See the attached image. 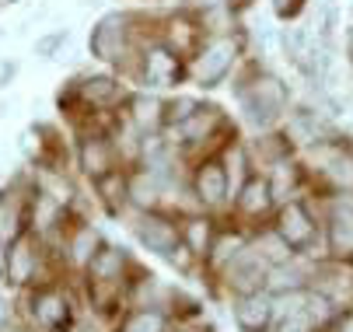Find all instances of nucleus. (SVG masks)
<instances>
[{
	"instance_id": "1",
	"label": "nucleus",
	"mask_w": 353,
	"mask_h": 332,
	"mask_svg": "<svg viewBox=\"0 0 353 332\" xmlns=\"http://www.w3.org/2000/svg\"><path fill=\"white\" fill-rule=\"evenodd\" d=\"M241 56V39L234 32L228 35H207L203 45L196 50V56L185 63V77L199 87H217L238 63Z\"/></svg>"
},
{
	"instance_id": "2",
	"label": "nucleus",
	"mask_w": 353,
	"mask_h": 332,
	"mask_svg": "<svg viewBox=\"0 0 353 332\" xmlns=\"http://www.w3.org/2000/svg\"><path fill=\"white\" fill-rule=\"evenodd\" d=\"M238 105L245 123H252L256 129H270L287 109V87L273 74H263L248 84H238Z\"/></svg>"
},
{
	"instance_id": "3",
	"label": "nucleus",
	"mask_w": 353,
	"mask_h": 332,
	"mask_svg": "<svg viewBox=\"0 0 353 332\" xmlns=\"http://www.w3.org/2000/svg\"><path fill=\"white\" fill-rule=\"evenodd\" d=\"M133 77L143 81L150 91H172V87H179L182 77H185V60L175 56L168 45H161V42L154 39V42L143 45V53H140V60H137V67H133Z\"/></svg>"
},
{
	"instance_id": "4",
	"label": "nucleus",
	"mask_w": 353,
	"mask_h": 332,
	"mask_svg": "<svg viewBox=\"0 0 353 332\" xmlns=\"http://www.w3.org/2000/svg\"><path fill=\"white\" fill-rule=\"evenodd\" d=\"M203 39H207V32H203V25H199V18L192 11H175V14L158 21V42L168 45V50L175 56H182L185 63L196 56V50L203 45Z\"/></svg>"
},
{
	"instance_id": "5",
	"label": "nucleus",
	"mask_w": 353,
	"mask_h": 332,
	"mask_svg": "<svg viewBox=\"0 0 353 332\" xmlns=\"http://www.w3.org/2000/svg\"><path fill=\"white\" fill-rule=\"evenodd\" d=\"M88 273H91V287L102 291L98 301L109 304L123 294V283H126V256L119 249H98L88 262Z\"/></svg>"
},
{
	"instance_id": "6",
	"label": "nucleus",
	"mask_w": 353,
	"mask_h": 332,
	"mask_svg": "<svg viewBox=\"0 0 353 332\" xmlns=\"http://www.w3.org/2000/svg\"><path fill=\"white\" fill-rule=\"evenodd\" d=\"M137 238L143 242V249L172 259L175 249L182 245V231H179L175 220H168V217H161V214H143L140 224H137Z\"/></svg>"
},
{
	"instance_id": "7",
	"label": "nucleus",
	"mask_w": 353,
	"mask_h": 332,
	"mask_svg": "<svg viewBox=\"0 0 353 332\" xmlns=\"http://www.w3.org/2000/svg\"><path fill=\"white\" fill-rule=\"evenodd\" d=\"M126 123L140 133H158L165 126V98L150 87L126 94Z\"/></svg>"
},
{
	"instance_id": "8",
	"label": "nucleus",
	"mask_w": 353,
	"mask_h": 332,
	"mask_svg": "<svg viewBox=\"0 0 353 332\" xmlns=\"http://www.w3.org/2000/svg\"><path fill=\"white\" fill-rule=\"evenodd\" d=\"M224 276H228V287L238 291V294H256L263 283H266V259L259 252H248L241 249L228 266H224Z\"/></svg>"
},
{
	"instance_id": "9",
	"label": "nucleus",
	"mask_w": 353,
	"mask_h": 332,
	"mask_svg": "<svg viewBox=\"0 0 353 332\" xmlns=\"http://www.w3.org/2000/svg\"><path fill=\"white\" fill-rule=\"evenodd\" d=\"M32 318L46 332H63L70 325V301L57 287H42L32 298Z\"/></svg>"
},
{
	"instance_id": "10",
	"label": "nucleus",
	"mask_w": 353,
	"mask_h": 332,
	"mask_svg": "<svg viewBox=\"0 0 353 332\" xmlns=\"http://www.w3.org/2000/svg\"><path fill=\"white\" fill-rule=\"evenodd\" d=\"M192 193L199 196V207H221L231 189H228V172L221 161H199L192 175Z\"/></svg>"
},
{
	"instance_id": "11",
	"label": "nucleus",
	"mask_w": 353,
	"mask_h": 332,
	"mask_svg": "<svg viewBox=\"0 0 353 332\" xmlns=\"http://www.w3.org/2000/svg\"><path fill=\"white\" fill-rule=\"evenodd\" d=\"M175 129H179V136H182L179 144L196 147V144H203V140H214L217 129H224V112H221L217 105H203V102H199V109H196L185 123H179Z\"/></svg>"
},
{
	"instance_id": "12",
	"label": "nucleus",
	"mask_w": 353,
	"mask_h": 332,
	"mask_svg": "<svg viewBox=\"0 0 353 332\" xmlns=\"http://www.w3.org/2000/svg\"><path fill=\"white\" fill-rule=\"evenodd\" d=\"M77 161H81L84 175L102 178V175L116 172V147L109 144V136H102V133H88V136L81 140Z\"/></svg>"
},
{
	"instance_id": "13",
	"label": "nucleus",
	"mask_w": 353,
	"mask_h": 332,
	"mask_svg": "<svg viewBox=\"0 0 353 332\" xmlns=\"http://www.w3.org/2000/svg\"><path fill=\"white\" fill-rule=\"evenodd\" d=\"M77 98H81L88 109H109V105H119V102L126 98V87H123L116 77H109V74H102V77H84V81L77 84Z\"/></svg>"
},
{
	"instance_id": "14",
	"label": "nucleus",
	"mask_w": 353,
	"mask_h": 332,
	"mask_svg": "<svg viewBox=\"0 0 353 332\" xmlns=\"http://www.w3.org/2000/svg\"><path fill=\"white\" fill-rule=\"evenodd\" d=\"M276 234L290 245V249H301L315 238V224L308 217V210L301 203H287L283 214H280V224H276Z\"/></svg>"
},
{
	"instance_id": "15",
	"label": "nucleus",
	"mask_w": 353,
	"mask_h": 332,
	"mask_svg": "<svg viewBox=\"0 0 353 332\" xmlns=\"http://www.w3.org/2000/svg\"><path fill=\"white\" fill-rule=\"evenodd\" d=\"M39 273V252H35V245H32V238H25V234H18V238L11 242V249H8V269H4V276H8V283H28L32 276Z\"/></svg>"
},
{
	"instance_id": "16",
	"label": "nucleus",
	"mask_w": 353,
	"mask_h": 332,
	"mask_svg": "<svg viewBox=\"0 0 353 332\" xmlns=\"http://www.w3.org/2000/svg\"><path fill=\"white\" fill-rule=\"evenodd\" d=\"M273 318V304L263 294H241L234 304V322L241 332H263Z\"/></svg>"
},
{
	"instance_id": "17",
	"label": "nucleus",
	"mask_w": 353,
	"mask_h": 332,
	"mask_svg": "<svg viewBox=\"0 0 353 332\" xmlns=\"http://www.w3.org/2000/svg\"><path fill=\"white\" fill-rule=\"evenodd\" d=\"M270 203H273L270 178H248V182L238 189V196H234V207H238V214H245V217H259V214H266Z\"/></svg>"
},
{
	"instance_id": "18",
	"label": "nucleus",
	"mask_w": 353,
	"mask_h": 332,
	"mask_svg": "<svg viewBox=\"0 0 353 332\" xmlns=\"http://www.w3.org/2000/svg\"><path fill=\"white\" fill-rule=\"evenodd\" d=\"M179 231H182V245L192 252V259H207L214 245V224L207 217H189Z\"/></svg>"
},
{
	"instance_id": "19",
	"label": "nucleus",
	"mask_w": 353,
	"mask_h": 332,
	"mask_svg": "<svg viewBox=\"0 0 353 332\" xmlns=\"http://www.w3.org/2000/svg\"><path fill=\"white\" fill-rule=\"evenodd\" d=\"M329 238L336 252H353V203H339L329 224Z\"/></svg>"
},
{
	"instance_id": "20",
	"label": "nucleus",
	"mask_w": 353,
	"mask_h": 332,
	"mask_svg": "<svg viewBox=\"0 0 353 332\" xmlns=\"http://www.w3.org/2000/svg\"><path fill=\"white\" fill-rule=\"evenodd\" d=\"M280 45H283L287 60H290V63L297 67L301 60L308 56V50H312V35H308V28L294 25V28H283V35H280Z\"/></svg>"
},
{
	"instance_id": "21",
	"label": "nucleus",
	"mask_w": 353,
	"mask_h": 332,
	"mask_svg": "<svg viewBox=\"0 0 353 332\" xmlns=\"http://www.w3.org/2000/svg\"><path fill=\"white\" fill-rule=\"evenodd\" d=\"M94 249H98V234H94V227H84V224L70 234V242H67V252H70L74 262H91Z\"/></svg>"
},
{
	"instance_id": "22",
	"label": "nucleus",
	"mask_w": 353,
	"mask_h": 332,
	"mask_svg": "<svg viewBox=\"0 0 353 332\" xmlns=\"http://www.w3.org/2000/svg\"><path fill=\"white\" fill-rule=\"evenodd\" d=\"M123 332H165V315L161 311H150V308H140L126 318Z\"/></svg>"
},
{
	"instance_id": "23",
	"label": "nucleus",
	"mask_w": 353,
	"mask_h": 332,
	"mask_svg": "<svg viewBox=\"0 0 353 332\" xmlns=\"http://www.w3.org/2000/svg\"><path fill=\"white\" fill-rule=\"evenodd\" d=\"M18 231H21V214H18V207L11 203V196H0V242L18 238Z\"/></svg>"
},
{
	"instance_id": "24",
	"label": "nucleus",
	"mask_w": 353,
	"mask_h": 332,
	"mask_svg": "<svg viewBox=\"0 0 353 332\" xmlns=\"http://www.w3.org/2000/svg\"><path fill=\"white\" fill-rule=\"evenodd\" d=\"M270 189H273V200H287V193L294 189V165H290V161H276V165H273Z\"/></svg>"
},
{
	"instance_id": "25",
	"label": "nucleus",
	"mask_w": 353,
	"mask_h": 332,
	"mask_svg": "<svg viewBox=\"0 0 353 332\" xmlns=\"http://www.w3.org/2000/svg\"><path fill=\"white\" fill-rule=\"evenodd\" d=\"M63 42H67V28H57L53 35H42V39L35 42V53H39L42 60H57Z\"/></svg>"
},
{
	"instance_id": "26",
	"label": "nucleus",
	"mask_w": 353,
	"mask_h": 332,
	"mask_svg": "<svg viewBox=\"0 0 353 332\" xmlns=\"http://www.w3.org/2000/svg\"><path fill=\"white\" fill-rule=\"evenodd\" d=\"M259 249H266V252H259L266 262L273 259V262H283L287 256H290V245L280 238V234H270V238H266V245H259Z\"/></svg>"
},
{
	"instance_id": "27",
	"label": "nucleus",
	"mask_w": 353,
	"mask_h": 332,
	"mask_svg": "<svg viewBox=\"0 0 353 332\" xmlns=\"http://www.w3.org/2000/svg\"><path fill=\"white\" fill-rule=\"evenodd\" d=\"M301 8H305V0H273V11H276L280 18H294Z\"/></svg>"
},
{
	"instance_id": "28",
	"label": "nucleus",
	"mask_w": 353,
	"mask_h": 332,
	"mask_svg": "<svg viewBox=\"0 0 353 332\" xmlns=\"http://www.w3.org/2000/svg\"><path fill=\"white\" fill-rule=\"evenodd\" d=\"M14 74H18V67L14 63H4V70H0V87H8L14 81Z\"/></svg>"
},
{
	"instance_id": "29",
	"label": "nucleus",
	"mask_w": 353,
	"mask_h": 332,
	"mask_svg": "<svg viewBox=\"0 0 353 332\" xmlns=\"http://www.w3.org/2000/svg\"><path fill=\"white\" fill-rule=\"evenodd\" d=\"M8 318H11V304H8V301H0V329L8 325Z\"/></svg>"
},
{
	"instance_id": "30",
	"label": "nucleus",
	"mask_w": 353,
	"mask_h": 332,
	"mask_svg": "<svg viewBox=\"0 0 353 332\" xmlns=\"http://www.w3.org/2000/svg\"><path fill=\"white\" fill-rule=\"evenodd\" d=\"M4 269H8V252H4V242H0V280H4Z\"/></svg>"
},
{
	"instance_id": "31",
	"label": "nucleus",
	"mask_w": 353,
	"mask_h": 332,
	"mask_svg": "<svg viewBox=\"0 0 353 332\" xmlns=\"http://www.w3.org/2000/svg\"><path fill=\"white\" fill-rule=\"evenodd\" d=\"M231 4H241V0H231Z\"/></svg>"
}]
</instances>
